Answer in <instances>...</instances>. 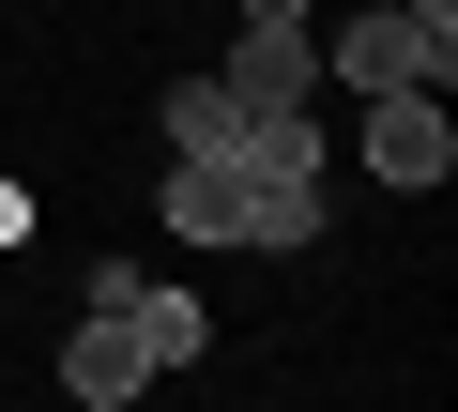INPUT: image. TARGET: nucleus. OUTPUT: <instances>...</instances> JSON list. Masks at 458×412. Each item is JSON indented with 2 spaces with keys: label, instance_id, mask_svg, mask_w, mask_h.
Segmentation results:
<instances>
[{
  "label": "nucleus",
  "instance_id": "nucleus-1",
  "mask_svg": "<svg viewBox=\"0 0 458 412\" xmlns=\"http://www.w3.org/2000/svg\"><path fill=\"white\" fill-rule=\"evenodd\" d=\"M62 397H77V412H138V397H153L138 306H77V336H62Z\"/></svg>",
  "mask_w": 458,
  "mask_h": 412
},
{
  "label": "nucleus",
  "instance_id": "nucleus-9",
  "mask_svg": "<svg viewBox=\"0 0 458 412\" xmlns=\"http://www.w3.org/2000/svg\"><path fill=\"white\" fill-rule=\"evenodd\" d=\"M16 230H31V198H16V183H0V245H16Z\"/></svg>",
  "mask_w": 458,
  "mask_h": 412
},
{
  "label": "nucleus",
  "instance_id": "nucleus-6",
  "mask_svg": "<svg viewBox=\"0 0 458 412\" xmlns=\"http://www.w3.org/2000/svg\"><path fill=\"white\" fill-rule=\"evenodd\" d=\"M138 351H153V382H168V366H199V351H214V306H199V290H153V275H138Z\"/></svg>",
  "mask_w": 458,
  "mask_h": 412
},
{
  "label": "nucleus",
  "instance_id": "nucleus-5",
  "mask_svg": "<svg viewBox=\"0 0 458 412\" xmlns=\"http://www.w3.org/2000/svg\"><path fill=\"white\" fill-rule=\"evenodd\" d=\"M168 230H183V245H245V198H229L214 153H168Z\"/></svg>",
  "mask_w": 458,
  "mask_h": 412
},
{
  "label": "nucleus",
  "instance_id": "nucleus-2",
  "mask_svg": "<svg viewBox=\"0 0 458 412\" xmlns=\"http://www.w3.org/2000/svg\"><path fill=\"white\" fill-rule=\"evenodd\" d=\"M321 62H336L352 92H443V77H458V46H428V31L397 16V0H382V16H352V31L321 46Z\"/></svg>",
  "mask_w": 458,
  "mask_h": 412
},
{
  "label": "nucleus",
  "instance_id": "nucleus-4",
  "mask_svg": "<svg viewBox=\"0 0 458 412\" xmlns=\"http://www.w3.org/2000/svg\"><path fill=\"white\" fill-rule=\"evenodd\" d=\"M214 77L245 92V107H306V92H321V46H306V31H260V16H245V31H229V62H214Z\"/></svg>",
  "mask_w": 458,
  "mask_h": 412
},
{
  "label": "nucleus",
  "instance_id": "nucleus-3",
  "mask_svg": "<svg viewBox=\"0 0 458 412\" xmlns=\"http://www.w3.org/2000/svg\"><path fill=\"white\" fill-rule=\"evenodd\" d=\"M367 168L428 198V183L458 168V122H443V92H367Z\"/></svg>",
  "mask_w": 458,
  "mask_h": 412
},
{
  "label": "nucleus",
  "instance_id": "nucleus-7",
  "mask_svg": "<svg viewBox=\"0 0 458 412\" xmlns=\"http://www.w3.org/2000/svg\"><path fill=\"white\" fill-rule=\"evenodd\" d=\"M245 138V92L229 77H168V153H229Z\"/></svg>",
  "mask_w": 458,
  "mask_h": 412
},
{
  "label": "nucleus",
  "instance_id": "nucleus-8",
  "mask_svg": "<svg viewBox=\"0 0 458 412\" xmlns=\"http://www.w3.org/2000/svg\"><path fill=\"white\" fill-rule=\"evenodd\" d=\"M245 16H260V31H306V0H245Z\"/></svg>",
  "mask_w": 458,
  "mask_h": 412
}]
</instances>
